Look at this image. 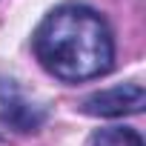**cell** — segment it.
<instances>
[{"label": "cell", "mask_w": 146, "mask_h": 146, "mask_svg": "<svg viewBox=\"0 0 146 146\" xmlns=\"http://www.w3.org/2000/svg\"><path fill=\"white\" fill-rule=\"evenodd\" d=\"M35 54L49 75L66 83L92 80L112 69L115 37L103 15L83 3H66L37 26Z\"/></svg>", "instance_id": "cell-1"}, {"label": "cell", "mask_w": 146, "mask_h": 146, "mask_svg": "<svg viewBox=\"0 0 146 146\" xmlns=\"http://www.w3.org/2000/svg\"><path fill=\"white\" fill-rule=\"evenodd\" d=\"M0 120L17 132H35L46 120V115H43V109L17 98V92L12 86H0Z\"/></svg>", "instance_id": "cell-3"}, {"label": "cell", "mask_w": 146, "mask_h": 146, "mask_svg": "<svg viewBox=\"0 0 146 146\" xmlns=\"http://www.w3.org/2000/svg\"><path fill=\"white\" fill-rule=\"evenodd\" d=\"M146 106V92L140 83H123L112 86L103 92H95L83 100V112L95 117H123V115H137Z\"/></svg>", "instance_id": "cell-2"}, {"label": "cell", "mask_w": 146, "mask_h": 146, "mask_svg": "<svg viewBox=\"0 0 146 146\" xmlns=\"http://www.w3.org/2000/svg\"><path fill=\"white\" fill-rule=\"evenodd\" d=\"M92 146H143V137H140L135 129L109 126V129H100V132L92 137Z\"/></svg>", "instance_id": "cell-4"}]
</instances>
